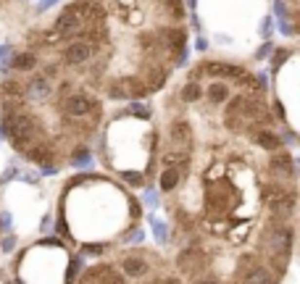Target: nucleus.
<instances>
[{
    "instance_id": "f257e3e1",
    "label": "nucleus",
    "mask_w": 300,
    "mask_h": 284,
    "mask_svg": "<svg viewBox=\"0 0 300 284\" xmlns=\"http://www.w3.org/2000/svg\"><path fill=\"white\" fill-rule=\"evenodd\" d=\"M35 121L29 119V116L24 113H8L3 121V137H8L19 150H24L27 145H32V140H35Z\"/></svg>"
},
{
    "instance_id": "f03ea898",
    "label": "nucleus",
    "mask_w": 300,
    "mask_h": 284,
    "mask_svg": "<svg viewBox=\"0 0 300 284\" xmlns=\"http://www.w3.org/2000/svg\"><path fill=\"white\" fill-rule=\"evenodd\" d=\"M93 14H97V11H93L87 3H76V5H71V8L63 11L56 27H58L61 35H79L82 29L90 27V16Z\"/></svg>"
},
{
    "instance_id": "7ed1b4c3",
    "label": "nucleus",
    "mask_w": 300,
    "mask_h": 284,
    "mask_svg": "<svg viewBox=\"0 0 300 284\" xmlns=\"http://www.w3.org/2000/svg\"><path fill=\"white\" fill-rule=\"evenodd\" d=\"M142 92H145V87H142L137 79H121L111 87V95H113V98H124V95H127V98H140Z\"/></svg>"
},
{
    "instance_id": "20e7f679",
    "label": "nucleus",
    "mask_w": 300,
    "mask_h": 284,
    "mask_svg": "<svg viewBox=\"0 0 300 284\" xmlns=\"http://www.w3.org/2000/svg\"><path fill=\"white\" fill-rule=\"evenodd\" d=\"M179 266H182V271H185V274L195 276V271L203 268L206 261H203V255H200V253H195V250H187V253H182V258H179Z\"/></svg>"
},
{
    "instance_id": "39448f33",
    "label": "nucleus",
    "mask_w": 300,
    "mask_h": 284,
    "mask_svg": "<svg viewBox=\"0 0 300 284\" xmlns=\"http://www.w3.org/2000/svg\"><path fill=\"white\" fill-rule=\"evenodd\" d=\"M90 55H93V45L90 42H74V45L66 48V61L69 63H84Z\"/></svg>"
},
{
    "instance_id": "423d86ee",
    "label": "nucleus",
    "mask_w": 300,
    "mask_h": 284,
    "mask_svg": "<svg viewBox=\"0 0 300 284\" xmlns=\"http://www.w3.org/2000/svg\"><path fill=\"white\" fill-rule=\"evenodd\" d=\"M90 98H84V95H71V98L66 100V111L71 116H84V113H90Z\"/></svg>"
},
{
    "instance_id": "0eeeda50",
    "label": "nucleus",
    "mask_w": 300,
    "mask_h": 284,
    "mask_svg": "<svg viewBox=\"0 0 300 284\" xmlns=\"http://www.w3.org/2000/svg\"><path fill=\"white\" fill-rule=\"evenodd\" d=\"M256 142L261 147H266V150H279V137L274 132H266V129L256 132Z\"/></svg>"
},
{
    "instance_id": "6e6552de",
    "label": "nucleus",
    "mask_w": 300,
    "mask_h": 284,
    "mask_svg": "<svg viewBox=\"0 0 300 284\" xmlns=\"http://www.w3.org/2000/svg\"><path fill=\"white\" fill-rule=\"evenodd\" d=\"M124 271L129 276H142V274H148V263L142 258H127L124 261Z\"/></svg>"
},
{
    "instance_id": "1a4fd4ad",
    "label": "nucleus",
    "mask_w": 300,
    "mask_h": 284,
    "mask_svg": "<svg viewBox=\"0 0 300 284\" xmlns=\"http://www.w3.org/2000/svg\"><path fill=\"white\" fill-rule=\"evenodd\" d=\"M48 89H50L48 79H35L27 87V98H45V95H48Z\"/></svg>"
},
{
    "instance_id": "9d476101",
    "label": "nucleus",
    "mask_w": 300,
    "mask_h": 284,
    "mask_svg": "<svg viewBox=\"0 0 300 284\" xmlns=\"http://www.w3.org/2000/svg\"><path fill=\"white\" fill-rule=\"evenodd\" d=\"M179 184V171L177 169H166L164 174H161V187L169 192V190H174V187Z\"/></svg>"
},
{
    "instance_id": "9b49d317",
    "label": "nucleus",
    "mask_w": 300,
    "mask_h": 284,
    "mask_svg": "<svg viewBox=\"0 0 300 284\" xmlns=\"http://www.w3.org/2000/svg\"><path fill=\"white\" fill-rule=\"evenodd\" d=\"M35 63H37V58L32 55V53H21V55H16V58H14V69H21V71L35 69Z\"/></svg>"
},
{
    "instance_id": "f8f14e48",
    "label": "nucleus",
    "mask_w": 300,
    "mask_h": 284,
    "mask_svg": "<svg viewBox=\"0 0 300 284\" xmlns=\"http://www.w3.org/2000/svg\"><path fill=\"white\" fill-rule=\"evenodd\" d=\"M271 166H274V169H277V171H282L284 177H290V174H292V163H290V158H287L284 153H279V156H274Z\"/></svg>"
},
{
    "instance_id": "ddd939ff",
    "label": "nucleus",
    "mask_w": 300,
    "mask_h": 284,
    "mask_svg": "<svg viewBox=\"0 0 300 284\" xmlns=\"http://www.w3.org/2000/svg\"><path fill=\"white\" fill-rule=\"evenodd\" d=\"M171 140H177V142H190V126L185 124V121H179V124H174L171 129Z\"/></svg>"
},
{
    "instance_id": "4468645a",
    "label": "nucleus",
    "mask_w": 300,
    "mask_h": 284,
    "mask_svg": "<svg viewBox=\"0 0 300 284\" xmlns=\"http://www.w3.org/2000/svg\"><path fill=\"white\" fill-rule=\"evenodd\" d=\"M161 85H164V71H161L158 66L150 69V71H148V87H150V89H158Z\"/></svg>"
},
{
    "instance_id": "2eb2a0df",
    "label": "nucleus",
    "mask_w": 300,
    "mask_h": 284,
    "mask_svg": "<svg viewBox=\"0 0 300 284\" xmlns=\"http://www.w3.org/2000/svg\"><path fill=\"white\" fill-rule=\"evenodd\" d=\"M97 274L103 276V279H97V284H124L121 276L113 274V271H108V268H97Z\"/></svg>"
},
{
    "instance_id": "dca6fc26",
    "label": "nucleus",
    "mask_w": 300,
    "mask_h": 284,
    "mask_svg": "<svg viewBox=\"0 0 300 284\" xmlns=\"http://www.w3.org/2000/svg\"><path fill=\"white\" fill-rule=\"evenodd\" d=\"M245 284H269V276H266V271H261V268H253L250 274H247Z\"/></svg>"
},
{
    "instance_id": "f3484780",
    "label": "nucleus",
    "mask_w": 300,
    "mask_h": 284,
    "mask_svg": "<svg viewBox=\"0 0 300 284\" xmlns=\"http://www.w3.org/2000/svg\"><path fill=\"white\" fill-rule=\"evenodd\" d=\"M208 95H211V100H213V103H221V100H226L229 89H226L224 85H211V89H208Z\"/></svg>"
},
{
    "instance_id": "a211bd4d",
    "label": "nucleus",
    "mask_w": 300,
    "mask_h": 284,
    "mask_svg": "<svg viewBox=\"0 0 300 284\" xmlns=\"http://www.w3.org/2000/svg\"><path fill=\"white\" fill-rule=\"evenodd\" d=\"M198 98H200V87H198V85H187L185 92H182V100L192 103V100H198Z\"/></svg>"
},
{
    "instance_id": "6ab92c4d",
    "label": "nucleus",
    "mask_w": 300,
    "mask_h": 284,
    "mask_svg": "<svg viewBox=\"0 0 300 284\" xmlns=\"http://www.w3.org/2000/svg\"><path fill=\"white\" fill-rule=\"evenodd\" d=\"M79 258H74V261H71V266H69V282H74V276H76V271H79Z\"/></svg>"
},
{
    "instance_id": "aec40b11",
    "label": "nucleus",
    "mask_w": 300,
    "mask_h": 284,
    "mask_svg": "<svg viewBox=\"0 0 300 284\" xmlns=\"http://www.w3.org/2000/svg\"><path fill=\"white\" fill-rule=\"evenodd\" d=\"M124 179H127L129 184H140V182H142V179L137 177V174H124Z\"/></svg>"
},
{
    "instance_id": "412c9836",
    "label": "nucleus",
    "mask_w": 300,
    "mask_h": 284,
    "mask_svg": "<svg viewBox=\"0 0 300 284\" xmlns=\"http://www.w3.org/2000/svg\"><path fill=\"white\" fill-rule=\"evenodd\" d=\"M284 58H287V53H284V50H282V53H277V58H274V63H282Z\"/></svg>"
},
{
    "instance_id": "4be33fe9",
    "label": "nucleus",
    "mask_w": 300,
    "mask_h": 284,
    "mask_svg": "<svg viewBox=\"0 0 300 284\" xmlns=\"http://www.w3.org/2000/svg\"><path fill=\"white\" fill-rule=\"evenodd\" d=\"M200 284H219V282H216V279H203Z\"/></svg>"
}]
</instances>
